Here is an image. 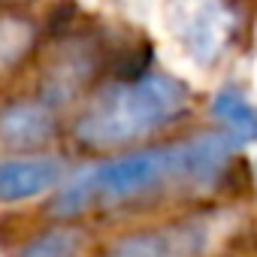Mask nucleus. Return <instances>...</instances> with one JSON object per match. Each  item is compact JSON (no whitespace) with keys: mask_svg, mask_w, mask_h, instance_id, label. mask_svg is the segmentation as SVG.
Masks as SVG:
<instances>
[{"mask_svg":"<svg viewBox=\"0 0 257 257\" xmlns=\"http://www.w3.org/2000/svg\"><path fill=\"white\" fill-rule=\"evenodd\" d=\"M236 143L215 134H197L167 146H146L109 155L70 179L52 194L49 212L58 221H73L82 215L124 209L170 191H209L215 188L233 158Z\"/></svg>","mask_w":257,"mask_h":257,"instance_id":"1","label":"nucleus"},{"mask_svg":"<svg viewBox=\"0 0 257 257\" xmlns=\"http://www.w3.org/2000/svg\"><path fill=\"white\" fill-rule=\"evenodd\" d=\"M191 106V88L161 70L103 85L85 100L73 137L91 152H131L170 127Z\"/></svg>","mask_w":257,"mask_h":257,"instance_id":"2","label":"nucleus"},{"mask_svg":"<svg viewBox=\"0 0 257 257\" xmlns=\"http://www.w3.org/2000/svg\"><path fill=\"white\" fill-rule=\"evenodd\" d=\"M218 242V215H188L127 230L106 242L100 257H209Z\"/></svg>","mask_w":257,"mask_h":257,"instance_id":"3","label":"nucleus"},{"mask_svg":"<svg viewBox=\"0 0 257 257\" xmlns=\"http://www.w3.org/2000/svg\"><path fill=\"white\" fill-rule=\"evenodd\" d=\"M67 161L55 155H10L0 161V203H25L67 182Z\"/></svg>","mask_w":257,"mask_h":257,"instance_id":"4","label":"nucleus"},{"mask_svg":"<svg viewBox=\"0 0 257 257\" xmlns=\"http://www.w3.org/2000/svg\"><path fill=\"white\" fill-rule=\"evenodd\" d=\"M58 137V118L49 103L40 97L34 100H13L0 109V146L13 155H40Z\"/></svg>","mask_w":257,"mask_h":257,"instance_id":"5","label":"nucleus"},{"mask_svg":"<svg viewBox=\"0 0 257 257\" xmlns=\"http://www.w3.org/2000/svg\"><path fill=\"white\" fill-rule=\"evenodd\" d=\"M236 10L224 4H200V7H182V22H179V37L185 40L188 52L200 64H215L233 34H236Z\"/></svg>","mask_w":257,"mask_h":257,"instance_id":"6","label":"nucleus"},{"mask_svg":"<svg viewBox=\"0 0 257 257\" xmlns=\"http://www.w3.org/2000/svg\"><path fill=\"white\" fill-rule=\"evenodd\" d=\"M212 118L218 121L221 134L230 137L236 146L257 143V106L239 85H224L212 97Z\"/></svg>","mask_w":257,"mask_h":257,"instance_id":"7","label":"nucleus"},{"mask_svg":"<svg viewBox=\"0 0 257 257\" xmlns=\"http://www.w3.org/2000/svg\"><path fill=\"white\" fill-rule=\"evenodd\" d=\"M37 46V25L25 16H0V76L16 73Z\"/></svg>","mask_w":257,"mask_h":257,"instance_id":"8","label":"nucleus"},{"mask_svg":"<svg viewBox=\"0 0 257 257\" xmlns=\"http://www.w3.org/2000/svg\"><path fill=\"white\" fill-rule=\"evenodd\" d=\"M82 248H85V230L73 221H61L31 236L16 251V257H79Z\"/></svg>","mask_w":257,"mask_h":257,"instance_id":"9","label":"nucleus"},{"mask_svg":"<svg viewBox=\"0 0 257 257\" xmlns=\"http://www.w3.org/2000/svg\"><path fill=\"white\" fill-rule=\"evenodd\" d=\"M254 176H257V164H254Z\"/></svg>","mask_w":257,"mask_h":257,"instance_id":"10","label":"nucleus"}]
</instances>
